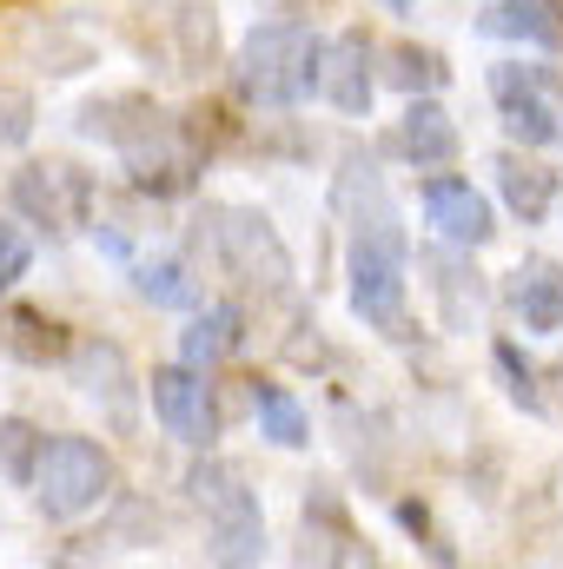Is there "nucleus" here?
Returning <instances> with one entry per match:
<instances>
[{
	"label": "nucleus",
	"instance_id": "nucleus-1",
	"mask_svg": "<svg viewBox=\"0 0 563 569\" xmlns=\"http://www.w3.org/2000/svg\"><path fill=\"white\" fill-rule=\"evenodd\" d=\"M338 212H345V279H352V311L385 331V338H412V246L398 226V206L378 179V166L365 152L345 159L338 172Z\"/></svg>",
	"mask_w": 563,
	"mask_h": 569
},
{
	"label": "nucleus",
	"instance_id": "nucleus-2",
	"mask_svg": "<svg viewBox=\"0 0 563 569\" xmlns=\"http://www.w3.org/2000/svg\"><path fill=\"white\" fill-rule=\"evenodd\" d=\"M80 133H87V140L120 146L134 186L152 192V199H186V192L199 186V172H206V152H199V140L186 133V120L159 113V107L140 100V93H120V100H93V107H80Z\"/></svg>",
	"mask_w": 563,
	"mask_h": 569
},
{
	"label": "nucleus",
	"instance_id": "nucleus-3",
	"mask_svg": "<svg viewBox=\"0 0 563 569\" xmlns=\"http://www.w3.org/2000/svg\"><path fill=\"white\" fill-rule=\"evenodd\" d=\"M233 87L246 107L259 113H285L318 87V33L298 20H266L246 33L239 60H233Z\"/></svg>",
	"mask_w": 563,
	"mask_h": 569
},
{
	"label": "nucleus",
	"instance_id": "nucleus-4",
	"mask_svg": "<svg viewBox=\"0 0 563 569\" xmlns=\"http://www.w3.org/2000/svg\"><path fill=\"white\" fill-rule=\"evenodd\" d=\"M199 246L219 266V279L259 298H285L292 291V252H285L279 226L253 206H206L199 212Z\"/></svg>",
	"mask_w": 563,
	"mask_h": 569
},
{
	"label": "nucleus",
	"instance_id": "nucleus-5",
	"mask_svg": "<svg viewBox=\"0 0 563 569\" xmlns=\"http://www.w3.org/2000/svg\"><path fill=\"white\" fill-rule=\"evenodd\" d=\"M186 490H192V503H199V517H206V530H213V543H206L213 563H259V557H266L259 490L246 483L239 463L206 457V463L186 470Z\"/></svg>",
	"mask_w": 563,
	"mask_h": 569
},
{
	"label": "nucleus",
	"instance_id": "nucleus-6",
	"mask_svg": "<svg viewBox=\"0 0 563 569\" xmlns=\"http://www.w3.org/2000/svg\"><path fill=\"white\" fill-rule=\"evenodd\" d=\"M113 497V457L93 437H47L33 463V503L53 523H73Z\"/></svg>",
	"mask_w": 563,
	"mask_h": 569
},
{
	"label": "nucleus",
	"instance_id": "nucleus-7",
	"mask_svg": "<svg viewBox=\"0 0 563 569\" xmlns=\"http://www.w3.org/2000/svg\"><path fill=\"white\" fill-rule=\"evenodd\" d=\"M491 93H497V113H504L511 140H524V146L563 140V80L551 67L504 60V67H491Z\"/></svg>",
	"mask_w": 563,
	"mask_h": 569
},
{
	"label": "nucleus",
	"instance_id": "nucleus-8",
	"mask_svg": "<svg viewBox=\"0 0 563 569\" xmlns=\"http://www.w3.org/2000/svg\"><path fill=\"white\" fill-rule=\"evenodd\" d=\"M146 398H152V418H159V430H166L172 443L206 450V443L219 437V405H213L206 371H192V365H159V371L146 378Z\"/></svg>",
	"mask_w": 563,
	"mask_h": 569
},
{
	"label": "nucleus",
	"instance_id": "nucleus-9",
	"mask_svg": "<svg viewBox=\"0 0 563 569\" xmlns=\"http://www.w3.org/2000/svg\"><path fill=\"white\" fill-rule=\"evenodd\" d=\"M67 365H73V385L107 411V425L120 437H134V425H140V385H134L127 351L113 338H80V345H67Z\"/></svg>",
	"mask_w": 563,
	"mask_h": 569
},
{
	"label": "nucleus",
	"instance_id": "nucleus-10",
	"mask_svg": "<svg viewBox=\"0 0 563 569\" xmlns=\"http://www.w3.org/2000/svg\"><path fill=\"white\" fill-rule=\"evenodd\" d=\"M87 206H93V179L47 159V166H20L13 172V212H27L40 232H73L87 226Z\"/></svg>",
	"mask_w": 563,
	"mask_h": 569
},
{
	"label": "nucleus",
	"instance_id": "nucleus-11",
	"mask_svg": "<svg viewBox=\"0 0 563 569\" xmlns=\"http://www.w3.org/2000/svg\"><path fill=\"white\" fill-rule=\"evenodd\" d=\"M372 87H378V73H372V40H365L358 27L318 40V93H325L338 113H365V107H372Z\"/></svg>",
	"mask_w": 563,
	"mask_h": 569
},
{
	"label": "nucleus",
	"instance_id": "nucleus-12",
	"mask_svg": "<svg viewBox=\"0 0 563 569\" xmlns=\"http://www.w3.org/2000/svg\"><path fill=\"white\" fill-rule=\"evenodd\" d=\"M424 219L444 246H464L477 252L497 226H491V199L471 186V179H424Z\"/></svg>",
	"mask_w": 563,
	"mask_h": 569
},
{
	"label": "nucleus",
	"instance_id": "nucleus-13",
	"mask_svg": "<svg viewBox=\"0 0 563 569\" xmlns=\"http://www.w3.org/2000/svg\"><path fill=\"white\" fill-rule=\"evenodd\" d=\"M298 557L305 563H378L372 543H358V530H352V517H345V503L332 490L305 497V550Z\"/></svg>",
	"mask_w": 563,
	"mask_h": 569
},
{
	"label": "nucleus",
	"instance_id": "nucleus-14",
	"mask_svg": "<svg viewBox=\"0 0 563 569\" xmlns=\"http://www.w3.org/2000/svg\"><path fill=\"white\" fill-rule=\"evenodd\" d=\"M398 152H405L418 172L451 166V159H457V120H451L431 93H412V107H405V120H398Z\"/></svg>",
	"mask_w": 563,
	"mask_h": 569
},
{
	"label": "nucleus",
	"instance_id": "nucleus-15",
	"mask_svg": "<svg viewBox=\"0 0 563 569\" xmlns=\"http://www.w3.org/2000/svg\"><path fill=\"white\" fill-rule=\"evenodd\" d=\"M491 40H524V47H563V0H497L484 20H477Z\"/></svg>",
	"mask_w": 563,
	"mask_h": 569
},
{
	"label": "nucleus",
	"instance_id": "nucleus-16",
	"mask_svg": "<svg viewBox=\"0 0 563 569\" xmlns=\"http://www.w3.org/2000/svg\"><path fill=\"white\" fill-rule=\"evenodd\" d=\"M239 345H246V311H239V305H206V311H192V325H186V338H179V358H186L192 371H213V365H226Z\"/></svg>",
	"mask_w": 563,
	"mask_h": 569
},
{
	"label": "nucleus",
	"instance_id": "nucleus-17",
	"mask_svg": "<svg viewBox=\"0 0 563 569\" xmlns=\"http://www.w3.org/2000/svg\"><path fill=\"white\" fill-rule=\"evenodd\" d=\"M511 305H517V318L531 325V331H563V266L551 259H531L517 284H511Z\"/></svg>",
	"mask_w": 563,
	"mask_h": 569
},
{
	"label": "nucleus",
	"instance_id": "nucleus-18",
	"mask_svg": "<svg viewBox=\"0 0 563 569\" xmlns=\"http://www.w3.org/2000/svg\"><path fill=\"white\" fill-rule=\"evenodd\" d=\"M491 172H497L504 206H511L524 226H537V219L551 212V199H557V172H544V166H531V159H517V152H504Z\"/></svg>",
	"mask_w": 563,
	"mask_h": 569
},
{
	"label": "nucleus",
	"instance_id": "nucleus-19",
	"mask_svg": "<svg viewBox=\"0 0 563 569\" xmlns=\"http://www.w3.org/2000/svg\"><path fill=\"white\" fill-rule=\"evenodd\" d=\"M134 291L146 305H159V311H192L199 305V279H192L186 259H140L134 266Z\"/></svg>",
	"mask_w": 563,
	"mask_h": 569
},
{
	"label": "nucleus",
	"instance_id": "nucleus-20",
	"mask_svg": "<svg viewBox=\"0 0 563 569\" xmlns=\"http://www.w3.org/2000/svg\"><path fill=\"white\" fill-rule=\"evenodd\" d=\"M0 345H7L13 358H27V365H60L73 338H67L53 318H40V311H13L7 331H0Z\"/></svg>",
	"mask_w": 563,
	"mask_h": 569
},
{
	"label": "nucleus",
	"instance_id": "nucleus-21",
	"mask_svg": "<svg viewBox=\"0 0 563 569\" xmlns=\"http://www.w3.org/2000/svg\"><path fill=\"white\" fill-rule=\"evenodd\" d=\"M166 27L179 33V73H199V67H213V40H219V27H213V7L166 0Z\"/></svg>",
	"mask_w": 563,
	"mask_h": 569
},
{
	"label": "nucleus",
	"instance_id": "nucleus-22",
	"mask_svg": "<svg viewBox=\"0 0 563 569\" xmlns=\"http://www.w3.org/2000/svg\"><path fill=\"white\" fill-rule=\"evenodd\" d=\"M253 411H259V430H266L279 450H298V443H305V405H298L285 385L259 378V385H253Z\"/></svg>",
	"mask_w": 563,
	"mask_h": 569
},
{
	"label": "nucleus",
	"instance_id": "nucleus-23",
	"mask_svg": "<svg viewBox=\"0 0 563 569\" xmlns=\"http://www.w3.org/2000/svg\"><path fill=\"white\" fill-rule=\"evenodd\" d=\"M385 80H392L398 93H437V87L451 80V67H444L431 47H392V60H385Z\"/></svg>",
	"mask_w": 563,
	"mask_h": 569
},
{
	"label": "nucleus",
	"instance_id": "nucleus-24",
	"mask_svg": "<svg viewBox=\"0 0 563 569\" xmlns=\"http://www.w3.org/2000/svg\"><path fill=\"white\" fill-rule=\"evenodd\" d=\"M40 430L27 425V418H0V470L13 477V483H33V463H40Z\"/></svg>",
	"mask_w": 563,
	"mask_h": 569
},
{
	"label": "nucleus",
	"instance_id": "nucleus-25",
	"mask_svg": "<svg viewBox=\"0 0 563 569\" xmlns=\"http://www.w3.org/2000/svg\"><path fill=\"white\" fill-rule=\"evenodd\" d=\"M491 365H497V378H504V398H511L517 411H531V418H537V411H544V391H537V371L517 358V345H497V351H491Z\"/></svg>",
	"mask_w": 563,
	"mask_h": 569
},
{
	"label": "nucleus",
	"instance_id": "nucleus-26",
	"mask_svg": "<svg viewBox=\"0 0 563 569\" xmlns=\"http://www.w3.org/2000/svg\"><path fill=\"white\" fill-rule=\"evenodd\" d=\"M431 272H437V298H444V318H451V325H464V291H477V272H464V266H457V259H431ZM477 298H484V291H477Z\"/></svg>",
	"mask_w": 563,
	"mask_h": 569
},
{
	"label": "nucleus",
	"instance_id": "nucleus-27",
	"mask_svg": "<svg viewBox=\"0 0 563 569\" xmlns=\"http://www.w3.org/2000/svg\"><path fill=\"white\" fill-rule=\"evenodd\" d=\"M27 266H33V246H27V232H20L13 219H0V291L27 279Z\"/></svg>",
	"mask_w": 563,
	"mask_h": 569
},
{
	"label": "nucleus",
	"instance_id": "nucleus-28",
	"mask_svg": "<svg viewBox=\"0 0 563 569\" xmlns=\"http://www.w3.org/2000/svg\"><path fill=\"white\" fill-rule=\"evenodd\" d=\"M33 133V100L20 87H0V146H27Z\"/></svg>",
	"mask_w": 563,
	"mask_h": 569
},
{
	"label": "nucleus",
	"instance_id": "nucleus-29",
	"mask_svg": "<svg viewBox=\"0 0 563 569\" xmlns=\"http://www.w3.org/2000/svg\"><path fill=\"white\" fill-rule=\"evenodd\" d=\"M398 523H405V530L418 537V543L431 550V557H437V563H457V550H451V543H444V537L431 530V510H424V503H412V497H405V503H398Z\"/></svg>",
	"mask_w": 563,
	"mask_h": 569
},
{
	"label": "nucleus",
	"instance_id": "nucleus-30",
	"mask_svg": "<svg viewBox=\"0 0 563 569\" xmlns=\"http://www.w3.org/2000/svg\"><path fill=\"white\" fill-rule=\"evenodd\" d=\"M385 7H392V13H412V0H385Z\"/></svg>",
	"mask_w": 563,
	"mask_h": 569
}]
</instances>
